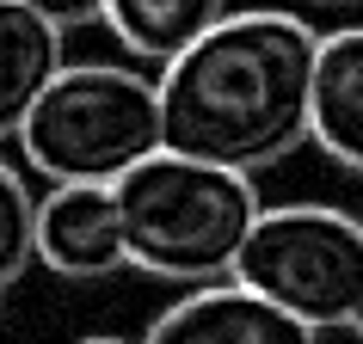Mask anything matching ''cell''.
<instances>
[{"mask_svg":"<svg viewBox=\"0 0 363 344\" xmlns=\"http://www.w3.org/2000/svg\"><path fill=\"white\" fill-rule=\"evenodd\" d=\"M142 344H320V332L265 302L240 277H222V283H197L185 302L154 314Z\"/></svg>","mask_w":363,"mask_h":344,"instance_id":"5b68a950","label":"cell"},{"mask_svg":"<svg viewBox=\"0 0 363 344\" xmlns=\"http://www.w3.org/2000/svg\"><path fill=\"white\" fill-rule=\"evenodd\" d=\"M345 332H357V338H363V302H357V314H351V326H345Z\"/></svg>","mask_w":363,"mask_h":344,"instance_id":"7c38bea8","label":"cell"},{"mask_svg":"<svg viewBox=\"0 0 363 344\" xmlns=\"http://www.w3.org/2000/svg\"><path fill=\"white\" fill-rule=\"evenodd\" d=\"M234 277L314 332L351 326L363 302V222L339 203H271L252 222Z\"/></svg>","mask_w":363,"mask_h":344,"instance_id":"277c9868","label":"cell"},{"mask_svg":"<svg viewBox=\"0 0 363 344\" xmlns=\"http://www.w3.org/2000/svg\"><path fill=\"white\" fill-rule=\"evenodd\" d=\"M160 148V80L117 62L62 68L19 130L25 166L43 172L50 185H117Z\"/></svg>","mask_w":363,"mask_h":344,"instance_id":"3957f363","label":"cell"},{"mask_svg":"<svg viewBox=\"0 0 363 344\" xmlns=\"http://www.w3.org/2000/svg\"><path fill=\"white\" fill-rule=\"evenodd\" d=\"M25 6H31V13H43L50 25H62V31L105 19V0H25Z\"/></svg>","mask_w":363,"mask_h":344,"instance_id":"8fae6325","label":"cell"},{"mask_svg":"<svg viewBox=\"0 0 363 344\" xmlns=\"http://www.w3.org/2000/svg\"><path fill=\"white\" fill-rule=\"evenodd\" d=\"M38 265L80 283L130 270V240L111 185H50L38 197Z\"/></svg>","mask_w":363,"mask_h":344,"instance_id":"8992f818","label":"cell"},{"mask_svg":"<svg viewBox=\"0 0 363 344\" xmlns=\"http://www.w3.org/2000/svg\"><path fill=\"white\" fill-rule=\"evenodd\" d=\"M80 344H130V338H80Z\"/></svg>","mask_w":363,"mask_h":344,"instance_id":"4fadbf2b","label":"cell"},{"mask_svg":"<svg viewBox=\"0 0 363 344\" xmlns=\"http://www.w3.org/2000/svg\"><path fill=\"white\" fill-rule=\"evenodd\" d=\"M62 43H68L62 25L31 13L25 0H0V142L25 130V117L38 111L50 80L68 68Z\"/></svg>","mask_w":363,"mask_h":344,"instance_id":"ba28073f","label":"cell"},{"mask_svg":"<svg viewBox=\"0 0 363 344\" xmlns=\"http://www.w3.org/2000/svg\"><path fill=\"white\" fill-rule=\"evenodd\" d=\"M0 307H6V289H0Z\"/></svg>","mask_w":363,"mask_h":344,"instance_id":"5bb4252c","label":"cell"},{"mask_svg":"<svg viewBox=\"0 0 363 344\" xmlns=\"http://www.w3.org/2000/svg\"><path fill=\"white\" fill-rule=\"evenodd\" d=\"M38 265V197L6 154H0V289H13Z\"/></svg>","mask_w":363,"mask_h":344,"instance_id":"30bf717a","label":"cell"},{"mask_svg":"<svg viewBox=\"0 0 363 344\" xmlns=\"http://www.w3.org/2000/svg\"><path fill=\"white\" fill-rule=\"evenodd\" d=\"M320 38L302 13L252 6L222 19L160 68L167 148L234 172H265L308 142Z\"/></svg>","mask_w":363,"mask_h":344,"instance_id":"6da1fadb","label":"cell"},{"mask_svg":"<svg viewBox=\"0 0 363 344\" xmlns=\"http://www.w3.org/2000/svg\"><path fill=\"white\" fill-rule=\"evenodd\" d=\"M308 142L339 160L345 172H363V25L326 31L314 56V98H308Z\"/></svg>","mask_w":363,"mask_h":344,"instance_id":"52a82bcc","label":"cell"},{"mask_svg":"<svg viewBox=\"0 0 363 344\" xmlns=\"http://www.w3.org/2000/svg\"><path fill=\"white\" fill-rule=\"evenodd\" d=\"M123 240H130V270L167 277V283H222L240 265L252 222H259V191L252 172L216 166L197 154L160 148L142 166H130L111 185Z\"/></svg>","mask_w":363,"mask_h":344,"instance_id":"7a4b0ae2","label":"cell"},{"mask_svg":"<svg viewBox=\"0 0 363 344\" xmlns=\"http://www.w3.org/2000/svg\"><path fill=\"white\" fill-rule=\"evenodd\" d=\"M222 13H228V0H105L111 38L154 68H167L179 50H191Z\"/></svg>","mask_w":363,"mask_h":344,"instance_id":"9c48e42d","label":"cell"},{"mask_svg":"<svg viewBox=\"0 0 363 344\" xmlns=\"http://www.w3.org/2000/svg\"><path fill=\"white\" fill-rule=\"evenodd\" d=\"M339 6H345V0H339Z\"/></svg>","mask_w":363,"mask_h":344,"instance_id":"9a60e30c","label":"cell"}]
</instances>
